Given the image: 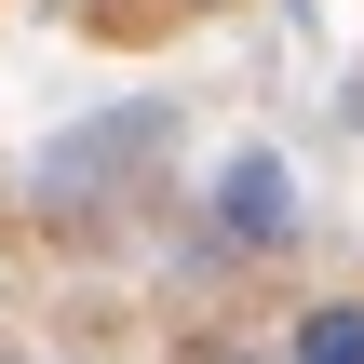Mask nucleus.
<instances>
[{
  "label": "nucleus",
  "mask_w": 364,
  "mask_h": 364,
  "mask_svg": "<svg viewBox=\"0 0 364 364\" xmlns=\"http://www.w3.org/2000/svg\"><path fill=\"white\" fill-rule=\"evenodd\" d=\"M284 230H297V176H284L270 149H243V162L216 176V243H230V257H270Z\"/></svg>",
  "instance_id": "f257e3e1"
},
{
  "label": "nucleus",
  "mask_w": 364,
  "mask_h": 364,
  "mask_svg": "<svg viewBox=\"0 0 364 364\" xmlns=\"http://www.w3.org/2000/svg\"><path fill=\"white\" fill-rule=\"evenodd\" d=\"M284 351H297V364H364V311H351V297L297 311V324H284Z\"/></svg>",
  "instance_id": "f03ea898"
},
{
  "label": "nucleus",
  "mask_w": 364,
  "mask_h": 364,
  "mask_svg": "<svg viewBox=\"0 0 364 364\" xmlns=\"http://www.w3.org/2000/svg\"><path fill=\"white\" fill-rule=\"evenodd\" d=\"M176 14H230V0H176Z\"/></svg>",
  "instance_id": "7ed1b4c3"
}]
</instances>
